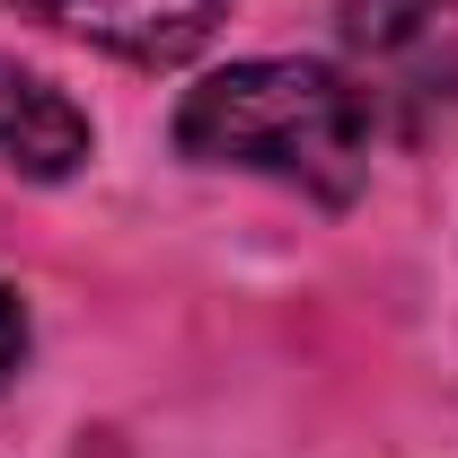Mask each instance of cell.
Returning a JSON list of instances; mask_svg holds the SVG:
<instances>
[{"mask_svg": "<svg viewBox=\"0 0 458 458\" xmlns=\"http://www.w3.org/2000/svg\"><path fill=\"white\" fill-rule=\"evenodd\" d=\"M176 150L203 168H247L300 185L318 203H352L370 176V98L327 62H229L176 106Z\"/></svg>", "mask_w": 458, "mask_h": 458, "instance_id": "6da1fadb", "label": "cell"}, {"mask_svg": "<svg viewBox=\"0 0 458 458\" xmlns=\"http://www.w3.org/2000/svg\"><path fill=\"white\" fill-rule=\"evenodd\" d=\"M18 9L123 62H185L229 18V0H18Z\"/></svg>", "mask_w": 458, "mask_h": 458, "instance_id": "7a4b0ae2", "label": "cell"}, {"mask_svg": "<svg viewBox=\"0 0 458 458\" xmlns=\"http://www.w3.org/2000/svg\"><path fill=\"white\" fill-rule=\"evenodd\" d=\"M80 159H89V114L45 71L0 62V168L27 176V185H62Z\"/></svg>", "mask_w": 458, "mask_h": 458, "instance_id": "3957f363", "label": "cell"}, {"mask_svg": "<svg viewBox=\"0 0 458 458\" xmlns=\"http://www.w3.org/2000/svg\"><path fill=\"white\" fill-rule=\"evenodd\" d=\"M450 27H458V0H344V45L361 62H379V71L441 54Z\"/></svg>", "mask_w": 458, "mask_h": 458, "instance_id": "277c9868", "label": "cell"}, {"mask_svg": "<svg viewBox=\"0 0 458 458\" xmlns=\"http://www.w3.org/2000/svg\"><path fill=\"white\" fill-rule=\"evenodd\" d=\"M18 361H27V309H18V291L0 283V388L18 379Z\"/></svg>", "mask_w": 458, "mask_h": 458, "instance_id": "5b68a950", "label": "cell"}]
</instances>
